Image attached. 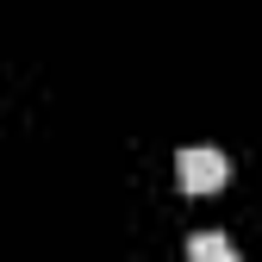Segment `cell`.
Returning <instances> with one entry per match:
<instances>
[{"label":"cell","mask_w":262,"mask_h":262,"mask_svg":"<svg viewBox=\"0 0 262 262\" xmlns=\"http://www.w3.org/2000/svg\"><path fill=\"white\" fill-rule=\"evenodd\" d=\"M175 181H181V193H219L225 181H231V162H225V150L193 144V150L175 156Z\"/></svg>","instance_id":"1"},{"label":"cell","mask_w":262,"mask_h":262,"mask_svg":"<svg viewBox=\"0 0 262 262\" xmlns=\"http://www.w3.org/2000/svg\"><path fill=\"white\" fill-rule=\"evenodd\" d=\"M187 262H237V244L225 237V231H200L187 244Z\"/></svg>","instance_id":"2"}]
</instances>
